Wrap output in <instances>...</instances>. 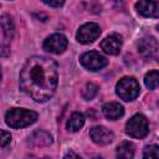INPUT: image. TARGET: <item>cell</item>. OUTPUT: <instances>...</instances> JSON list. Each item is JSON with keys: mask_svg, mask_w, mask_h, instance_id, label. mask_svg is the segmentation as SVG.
Wrapping results in <instances>:
<instances>
[{"mask_svg": "<svg viewBox=\"0 0 159 159\" xmlns=\"http://www.w3.org/2000/svg\"><path fill=\"white\" fill-rule=\"evenodd\" d=\"M57 65L47 57L32 56L20 72V87L36 102L50 99L57 87Z\"/></svg>", "mask_w": 159, "mask_h": 159, "instance_id": "6da1fadb", "label": "cell"}, {"mask_svg": "<svg viewBox=\"0 0 159 159\" xmlns=\"http://www.w3.org/2000/svg\"><path fill=\"white\" fill-rule=\"evenodd\" d=\"M37 119V113L24 108H11L5 114V122L11 128H24Z\"/></svg>", "mask_w": 159, "mask_h": 159, "instance_id": "7a4b0ae2", "label": "cell"}, {"mask_svg": "<svg viewBox=\"0 0 159 159\" xmlns=\"http://www.w3.org/2000/svg\"><path fill=\"white\" fill-rule=\"evenodd\" d=\"M116 92L123 101L129 102L138 97L140 92V87L134 77H124L117 83Z\"/></svg>", "mask_w": 159, "mask_h": 159, "instance_id": "3957f363", "label": "cell"}, {"mask_svg": "<svg viewBox=\"0 0 159 159\" xmlns=\"http://www.w3.org/2000/svg\"><path fill=\"white\" fill-rule=\"evenodd\" d=\"M125 133L132 138H137V139L144 138L149 133L148 119L143 114L133 116L125 124Z\"/></svg>", "mask_w": 159, "mask_h": 159, "instance_id": "277c9868", "label": "cell"}, {"mask_svg": "<svg viewBox=\"0 0 159 159\" xmlns=\"http://www.w3.org/2000/svg\"><path fill=\"white\" fill-rule=\"evenodd\" d=\"M107 63H108L107 58L97 51L86 52L81 57V65L89 71H98V70L103 68Z\"/></svg>", "mask_w": 159, "mask_h": 159, "instance_id": "5b68a950", "label": "cell"}, {"mask_svg": "<svg viewBox=\"0 0 159 159\" xmlns=\"http://www.w3.org/2000/svg\"><path fill=\"white\" fill-rule=\"evenodd\" d=\"M99 35H101V27L94 22H88L80 27L76 36L81 43H91L94 40H97Z\"/></svg>", "mask_w": 159, "mask_h": 159, "instance_id": "8992f818", "label": "cell"}, {"mask_svg": "<svg viewBox=\"0 0 159 159\" xmlns=\"http://www.w3.org/2000/svg\"><path fill=\"white\" fill-rule=\"evenodd\" d=\"M68 41L62 34H53L48 36L43 42V48L51 53H62L67 48Z\"/></svg>", "mask_w": 159, "mask_h": 159, "instance_id": "52a82bcc", "label": "cell"}, {"mask_svg": "<svg viewBox=\"0 0 159 159\" xmlns=\"http://www.w3.org/2000/svg\"><path fill=\"white\" fill-rule=\"evenodd\" d=\"M138 51L144 58H155L158 55V42L154 37H143L138 42Z\"/></svg>", "mask_w": 159, "mask_h": 159, "instance_id": "ba28073f", "label": "cell"}, {"mask_svg": "<svg viewBox=\"0 0 159 159\" xmlns=\"http://www.w3.org/2000/svg\"><path fill=\"white\" fill-rule=\"evenodd\" d=\"M89 135H91L92 140H93L96 144H99V145L109 144V143H112L113 139H114L113 132L109 130L108 128L103 127V125L93 127V128L89 130Z\"/></svg>", "mask_w": 159, "mask_h": 159, "instance_id": "9c48e42d", "label": "cell"}, {"mask_svg": "<svg viewBox=\"0 0 159 159\" xmlns=\"http://www.w3.org/2000/svg\"><path fill=\"white\" fill-rule=\"evenodd\" d=\"M137 11L145 17H158L157 0H139L135 4Z\"/></svg>", "mask_w": 159, "mask_h": 159, "instance_id": "30bf717a", "label": "cell"}, {"mask_svg": "<svg viewBox=\"0 0 159 159\" xmlns=\"http://www.w3.org/2000/svg\"><path fill=\"white\" fill-rule=\"evenodd\" d=\"M120 47H122L120 36H118L116 34L114 35H111V36H107L101 42V48L106 53H109V55H117V53H119Z\"/></svg>", "mask_w": 159, "mask_h": 159, "instance_id": "8fae6325", "label": "cell"}, {"mask_svg": "<svg viewBox=\"0 0 159 159\" xmlns=\"http://www.w3.org/2000/svg\"><path fill=\"white\" fill-rule=\"evenodd\" d=\"M103 111V114L106 118H108L109 120H116L118 118H120L124 113V109H123V106L117 103V102H109V103H106L102 108Z\"/></svg>", "mask_w": 159, "mask_h": 159, "instance_id": "7c38bea8", "label": "cell"}, {"mask_svg": "<svg viewBox=\"0 0 159 159\" xmlns=\"http://www.w3.org/2000/svg\"><path fill=\"white\" fill-rule=\"evenodd\" d=\"M30 143L36 145V147H43V145H50L52 143V137L43 130H36L32 133L30 137Z\"/></svg>", "mask_w": 159, "mask_h": 159, "instance_id": "4fadbf2b", "label": "cell"}, {"mask_svg": "<svg viewBox=\"0 0 159 159\" xmlns=\"http://www.w3.org/2000/svg\"><path fill=\"white\" fill-rule=\"evenodd\" d=\"M84 124V117L82 113L80 112H75L72 113V116L70 117V119L67 120V124H66V128L71 132H77L80 130Z\"/></svg>", "mask_w": 159, "mask_h": 159, "instance_id": "5bb4252c", "label": "cell"}, {"mask_svg": "<svg viewBox=\"0 0 159 159\" xmlns=\"http://www.w3.org/2000/svg\"><path fill=\"white\" fill-rule=\"evenodd\" d=\"M134 155V145L129 142H123L117 147V157L123 159L133 158Z\"/></svg>", "mask_w": 159, "mask_h": 159, "instance_id": "9a60e30c", "label": "cell"}, {"mask_svg": "<svg viewBox=\"0 0 159 159\" xmlns=\"http://www.w3.org/2000/svg\"><path fill=\"white\" fill-rule=\"evenodd\" d=\"M0 25L2 27V31H4L5 36L7 39H12L14 34H15V26H14V22L11 20V17L9 15H4L0 19Z\"/></svg>", "mask_w": 159, "mask_h": 159, "instance_id": "2e32d148", "label": "cell"}, {"mask_svg": "<svg viewBox=\"0 0 159 159\" xmlns=\"http://www.w3.org/2000/svg\"><path fill=\"white\" fill-rule=\"evenodd\" d=\"M158 82H159V73H158L157 70H153V71L148 72L144 77V83L149 89H157Z\"/></svg>", "mask_w": 159, "mask_h": 159, "instance_id": "e0dca14e", "label": "cell"}, {"mask_svg": "<svg viewBox=\"0 0 159 159\" xmlns=\"http://www.w3.org/2000/svg\"><path fill=\"white\" fill-rule=\"evenodd\" d=\"M97 92H98L97 84L89 82V83H87V84L84 86V88L82 89V97H83L86 101H89V99L94 98V96L97 94Z\"/></svg>", "mask_w": 159, "mask_h": 159, "instance_id": "ac0fdd59", "label": "cell"}, {"mask_svg": "<svg viewBox=\"0 0 159 159\" xmlns=\"http://www.w3.org/2000/svg\"><path fill=\"white\" fill-rule=\"evenodd\" d=\"M143 157L144 158H158L159 157V149L157 145H149L145 147L144 152H143Z\"/></svg>", "mask_w": 159, "mask_h": 159, "instance_id": "d6986e66", "label": "cell"}, {"mask_svg": "<svg viewBox=\"0 0 159 159\" xmlns=\"http://www.w3.org/2000/svg\"><path fill=\"white\" fill-rule=\"evenodd\" d=\"M11 140V134L6 130H2L0 129V148L2 147H6Z\"/></svg>", "mask_w": 159, "mask_h": 159, "instance_id": "ffe728a7", "label": "cell"}, {"mask_svg": "<svg viewBox=\"0 0 159 159\" xmlns=\"http://www.w3.org/2000/svg\"><path fill=\"white\" fill-rule=\"evenodd\" d=\"M42 1H43L45 4L52 6V7H60V6H62L63 2H65V0H42Z\"/></svg>", "mask_w": 159, "mask_h": 159, "instance_id": "44dd1931", "label": "cell"}, {"mask_svg": "<svg viewBox=\"0 0 159 159\" xmlns=\"http://www.w3.org/2000/svg\"><path fill=\"white\" fill-rule=\"evenodd\" d=\"M65 157H66V158H68V157H78V155H77V154H75V153H68V154H66Z\"/></svg>", "mask_w": 159, "mask_h": 159, "instance_id": "7402d4cb", "label": "cell"}, {"mask_svg": "<svg viewBox=\"0 0 159 159\" xmlns=\"http://www.w3.org/2000/svg\"><path fill=\"white\" fill-rule=\"evenodd\" d=\"M0 78H1V68H0Z\"/></svg>", "mask_w": 159, "mask_h": 159, "instance_id": "603a6c76", "label": "cell"}]
</instances>
